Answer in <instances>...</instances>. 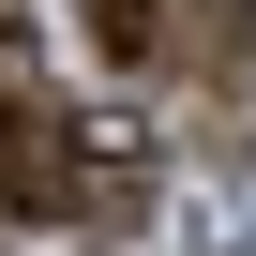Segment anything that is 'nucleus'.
Listing matches in <instances>:
<instances>
[{
    "instance_id": "f257e3e1",
    "label": "nucleus",
    "mask_w": 256,
    "mask_h": 256,
    "mask_svg": "<svg viewBox=\"0 0 256 256\" xmlns=\"http://www.w3.org/2000/svg\"><path fill=\"white\" fill-rule=\"evenodd\" d=\"M0 211H30V226L76 211V106H46L30 60L0 76Z\"/></svg>"
},
{
    "instance_id": "f03ea898",
    "label": "nucleus",
    "mask_w": 256,
    "mask_h": 256,
    "mask_svg": "<svg viewBox=\"0 0 256 256\" xmlns=\"http://www.w3.org/2000/svg\"><path fill=\"white\" fill-rule=\"evenodd\" d=\"M76 211H151V136L76 120Z\"/></svg>"
},
{
    "instance_id": "7ed1b4c3",
    "label": "nucleus",
    "mask_w": 256,
    "mask_h": 256,
    "mask_svg": "<svg viewBox=\"0 0 256 256\" xmlns=\"http://www.w3.org/2000/svg\"><path fill=\"white\" fill-rule=\"evenodd\" d=\"M90 46L106 60H166V0H90Z\"/></svg>"
}]
</instances>
